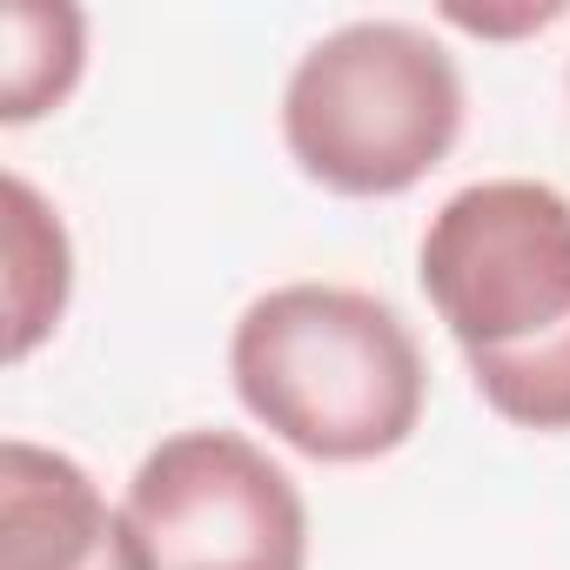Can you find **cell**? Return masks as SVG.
Returning <instances> with one entry per match:
<instances>
[{
  "label": "cell",
  "instance_id": "3957f363",
  "mask_svg": "<svg viewBox=\"0 0 570 570\" xmlns=\"http://www.w3.org/2000/svg\"><path fill=\"white\" fill-rule=\"evenodd\" d=\"M463 135V75L410 21H350L323 35L282 88V141L336 195H403Z\"/></svg>",
  "mask_w": 570,
  "mask_h": 570
},
{
  "label": "cell",
  "instance_id": "5b68a950",
  "mask_svg": "<svg viewBox=\"0 0 570 570\" xmlns=\"http://www.w3.org/2000/svg\"><path fill=\"white\" fill-rule=\"evenodd\" d=\"M0 570H148V550L95 476L28 436L0 443Z\"/></svg>",
  "mask_w": 570,
  "mask_h": 570
},
{
  "label": "cell",
  "instance_id": "7a4b0ae2",
  "mask_svg": "<svg viewBox=\"0 0 570 570\" xmlns=\"http://www.w3.org/2000/svg\"><path fill=\"white\" fill-rule=\"evenodd\" d=\"M235 396L316 463H370L423 423V350L410 323L343 282H282L255 296L228 343Z\"/></svg>",
  "mask_w": 570,
  "mask_h": 570
},
{
  "label": "cell",
  "instance_id": "8992f818",
  "mask_svg": "<svg viewBox=\"0 0 570 570\" xmlns=\"http://www.w3.org/2000/svg\"><path fill=\"white\" fill-rule=\"evenodd\" d=\"M68 309V228L48 202L8 175V356L21 363Z\"/></svg>",
  "mask_w": 570,
  "mask_h": 570
},
{
  "label": "cell",
  "instance_id": "277c9868",
  "mask_svg": "<svg viewBox=\"0 0 570 570\" xmlns=\"http://www.w3.org/2000/svg\"><path fill=\"white\" fill-rule=\"evenodd\" d=\"M128 523L148 570H303L309 510L289 470L235 430L155 443L128 483Z\"/></svg>",
  "mask_w": 570,
  "mask_h": 570
},
{
  "label": "cell",
  "instance_id": "52a82bcc",
  "mask_svg": "<svg viewBox=\"0 0 570 570\" xmlns=\"http://www.w3.org/2000/svg\"><path fill=\"white\" fill-rule=\"evenodd\" d=\"M88 61V28L75 8H8V61H0V115L8 121H35L48 108H61L81 81Z\"/></svg>",
  "mask_w": 570,
  "mask_h": 570
},
{
  "label": "cell",
  "instance_id": "6da1fadb",
  "mask_svg": "<svg viewBox=\"0 0 570 570\" xmlns=\"http://www.w3.org/2000/svg\"><path fill=\"white\" fill-rule=\"evenodd\" d=\"M416 275L483 403L517 430H570V195L456 188L423 228Z\"/></svg>",
  "mask_w": 570,
  "mask_h": 570
}]
</instances>
